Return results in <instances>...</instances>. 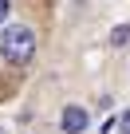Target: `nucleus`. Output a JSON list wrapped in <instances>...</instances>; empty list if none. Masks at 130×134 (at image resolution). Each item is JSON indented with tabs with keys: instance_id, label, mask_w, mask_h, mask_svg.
Wrapping results in <instances>:
<instances>
[{
	"instance_id": "1",
	"label": "nucleus",
	"mask_w": 130,
	"mask_h": 134,
	"mask_svg": "<svg viewBox=\"0 0 130 134\" xmlns=\"http://www.w3.org/2000/svg\"><path fill=\"white\" fill-rule=\"evenodd\" d=\"M0 51H4L8 63H28L32 51H36V32L28 24H12L4 28V40H0Z\"/></svg>"
},
{
	"instance_id": "2",
	"label": "nucleus",
	"mask_w": 130,
	"mask_h": 134,
	"mask_svg": "<svg viewBox=\"0 0 130 134\" xmlns=\"http://www.w3.org/2000/svg\"><path fill=\"white\" fill-rule=\"evenodd\" d=\"M59 122H63L67 134H79V130H87V110H83V107H67Z\"/></svg>"
},
{
	"instance_id": "3",
	"label": "nucleus",
	"mask_w": 130,
	"mask_h": 134,
	"mask_svg": "<svg viewBox=\"0 0 130 134\" xmlns=\"http://www.w3.org/2000/svg\"><path fill=\"white\" fill-rule=\"evenodd\" d=\"M110 40H114V43H126V40H130V28H114V36H110Z\"/></svg>"
},
{
	"instance_id": "4",
	"label": "nucleus",
	"mask_w": 130,
	"mask_h": 134,
	"mask_svg": "<svg viewBox=\"0 0 130 134\" xmlns=\"http://www.w3.org/2000/svg\"><path fill=\"white\" fill-rule=\"evenodd\" d=\"M118 126H122V134H130V110H122V118H118Z\"/></svg>"
},
{
	"instance_id": "5",
	"label": "nucleus",
	"mask_w": 130,
	"mask_h": 134,
	"mask_svg": "<svg viewBox=\"0 0 130 134\" xmlns=\"http://www.w3.org/2000/svg\"><path fill=\"white\" fill-rule=\"evenodd\" d=\"M4 16H8V0H0V24H4Z\"/></svg>"
},
{
	"instance_id": "6",
	"label": "nucleus",
	"mask_w": 130,
	"mask_h": 134,
	"mask_svg": "<svg viewBox=\"0 0 130 134\" xmlns=\"http://www.w3.org/2000/svg\"><path fill=\"white\" fill-rule=\"evenodd\" d=\"M0 134H4V130H0Z\"/></svg>"
}]
</instances>
